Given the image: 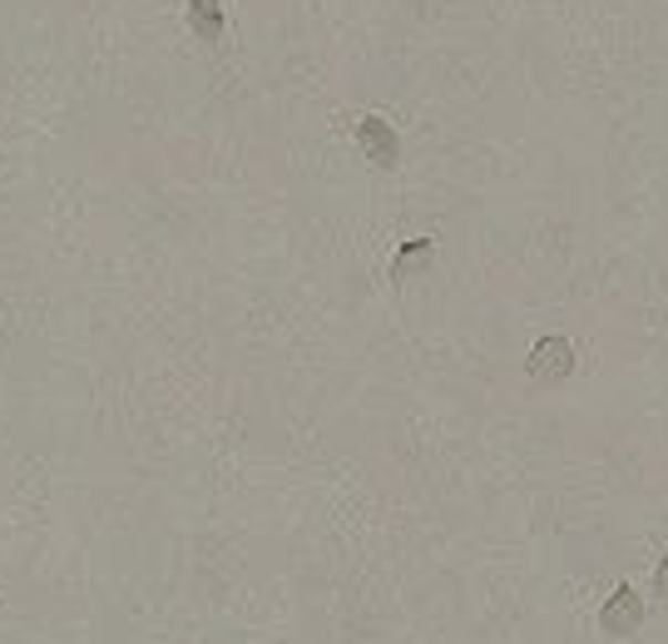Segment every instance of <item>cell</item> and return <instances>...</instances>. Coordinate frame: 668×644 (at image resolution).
I'll use <instances>...</instances> for the list:
<instances>
[{"label":"cell","mask_w":668,"mask_h":644,"mask_svg":"<svg viewBox=\"0 0 668 644\" xmlns=\"http://www.w3.org/2000/svg\"><path fill=\"white\" fill-rule=\"evenodd\" d=\"M639 625H644V600L634 595V585H619L609 600H604L599 630H604V635H614V640H629Z\"/></svg>","instance_id":"cell-1"},{"label":"cell","mask_w":668,"mask_h":644,"mask_svg":"<svg viewBox=\"0 0 668 644\" xmlns=\"http://www.w3.org/2000/svg\"><path fill=\"white\" fill-rule=\"evenodd\" d=\"M530 372H535L539 382H549V377H569L575 372V347H569L565 337H539L535 352H530Z\"/></svg>","instance_id":"cell-2"},{"label":"cell","mask_w":668,"mask_h":644,"mask_svg":"<svg viewBox=\"0 0 668 644\" xmlns=\"http://www.w3.org/2000/svg\"><path fill=\"white\" fill-rule=\"evenodd\" d=\"M357 144H362V150L371 154V164H381V168H391V164H397V154H401L397 130H391L387 120H377V114L357 124Z\"/></svg>","instance_id":"cell-3"},{"label":"cell","mask_w":668,"mask_h":644,"mask_svg":"<svg viewBox=\"0 0 668 644\" xmlns=\"http://www.w3.org/2000/svg\"><path fill=\"white\" fill-rule=\"evenodd\" d=\"M188 16H194V30L204 40H218V30H223V10H218V0H194L188 6Z\"/></svg>","instance_id":"cell-4"},{"label":"cell","mask_w":668,"mask_h":644,"mask_svg":"<svg viewBox=\"0 0 668 644\" xmlns=\"http://www.w3.org/2000/svg\"><path fill=\"white\" fill-rule=\"evenodd\" d=\"M427 253H431V238H411L407 248L397 253V263H391V278H401V273H407L411 263H421V258H427Z\"/></svg>","instance_id":"cell-5"},{"label":"cell","mask_w":668,"mask_h":644,"mask_svg":"<svg viewBox=\"0 0 668 644\" xmlns=\"http://www.w3.org/2000/svg\"><path fill=\"white\" fill-rule=\"evenodd\" d=\"M654 595H659V600H668V551H664L659 570H654Z\"/></svg>","instance_id":"cell-6"}]
</instances>
